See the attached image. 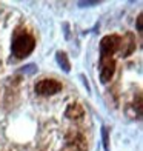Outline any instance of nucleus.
<instances>
[{"label": "nucleus", "instance_id": "obj_1", "mask_svg": "<svg viewBox=\"0 0 143 151\" xmlns=\"http://www.w3.org/2000/svg\"><path fill=\"white\" fill-rule=\"evenodd\" d=\"M36 48V40L26 31H16L14 39H12V45H11V51L12 56L16 59H23L28 57L29 54L34 51Z\"/></svg>", "mask_w": 143, "mask_h": 151}, {"label": "nucleus", "instance_id": "obj_2", "mask_svg": "<svg viewBox=\"0 0 143 151\" xmlns=\"http://www.w3.org/2000/svg\"><path fill=\"white\" fill-rule=\"evenodd\" d=\"M62 82H59L56 79H43L36 83L34 86V91H36L39 96H54L62 91Z\"/></svg>", "mask_w": 143, "mask_h": 151}, {"label": "nucleus", "instance_id": "obj_3", "mask_svg": "<svg viewBox=\"0 0 143 151\" xmlns=\"http://www.w3.org/2000/svg\"><path fill=\"white\" fill-rule=\"evenodd\" d=\"M120 42L122 37L115 36V34L105 36L100 40V57H112V54L120 50Z\"/></svg>", "mask_w": 143, "mask_h": 151}, {"label": "nucleus", "instance_id": "obj_4", "mask_svg": "<svg viewBox=\"0 0 143 151\" xmlns=\"http://www.w3.org/2000/svg\"><path fill=\"white\" fill-rule=\"evenodd\" d=\"M115 71V60L112 57H100V82L108 83Z\"/></svg>", "mask_w": 143, "mask_h": 151}, {"label": "nucleus", "instance_id": "obj_5", "mask_svg": "<svg viewBox=\"0 0 143 151\" xmlns=\"http://www.w3.org/2000/svg\"><path fill=\"white\" fill-rule=\"evenodd\" d=\"M83 114H85V109H83V106H82L80 104L68 105L66 111H65V116L68 119H80V117H83Z\"/></svg>", "mask_w": 143, "mask_h": 151}, {"label": "nucleus", "instance_id": "obj_6", "mask_svg": "<svg viewBox=\"0 0 143 151\" xmlns=\"http://www.w3.org/2000/svg\"><path fill=\"white\" fill-rule=\"evenodd\" d=\"M68 145L72 147L76 151H86V148H88L86 140H85V137L82 136V134H74V139L72 140H68Z\"/></svg>", "mask_w": 143, "mask_h": 151}, {"label": "nucleus", "instance_id": "obj_7", "mask_svg": "<svg viewBox=\"0 0 143 151\" xmlns=\"http://www.w3.org/2000/svg\"><path fill=\"white\" fill-rule=\"evenodd\" d=\"M56 60H57V65L62 68L65 73H69V71H71V63H69V60H68L66 52L57 51V52H56Z\"/></svg>", "mask_w": 143, "mask_h": 151}, {"label": "nucleus", "instance_id": "obj_8", "mask_svg": "<svg viewBox=\"0 0 143 151\" xmlns=\"http://www.w3.org/2000/svg\"><path fill=\"white\" fill-rule=\"evenodd\" d=\"M120 45H126V46H128L126 56H129V54H131V52L135 50V40H134V36H132L131 32H128V34H126V37L120 42Z\"/></svg>", "mask_w": 143, "mask_h": 151}, {"label": "nucleus", "instance_id": "obj_9", "mask_svg": "<svg viewBox=\"0 0 143 151\" xmlns=\"http://www.w3.org/2000/svg\"><path fill=\"white\" fill-rule=\"evenodd\" d=\"M102 139H103V148H105V151H109V129H108V127L102 128Z\"/></svg>", "mask_w": 143, "mask_h": 151}, {"label": "nucleus", "instance_id": "obj_10", "mask_svg": "<svg viewBox=\"0 0 143 151\" xmlns=\"http://www.w3.org/2000/svg\"><path fill=\"white\" fill-rule=\"evenodd\" d=\"M20 73H23V74H29V76H32V74H36V73H37V66L34 65V63H29V65H25V66H22V68H20Z\"/></svg>", "mask_w": 143, "mask_h": 151}, {"label": "nucleus", "instance_id": "obj_11", "mask_svg": "<svg viewBox=\"0 0 143 151\" xmlns=\"http://www.w3.org/2000/svg\"><path fill=\"white\" fill-rule=\"evenodd\" d=\"M94 5H99L97 0H92V2H79V6L85 8V6H94Z\"/></svg>", "mask_w": 143, "mask_h": 151}, {"label": "nucleus", "instance_id": "obj_12", "mask_svg": "<svg viewBox=\"0 0 143 151\" xmlns=\"http://www.w3.org/2000/svg\"><path fill=\"white\" fill-rule=\"evenodd\" d=\"M142 23H143V16L139 14V17H137V31H139V32H142V29H143Z\"/></svg>", "mask_w": 143, "mask_h": 151}]
</instances>
